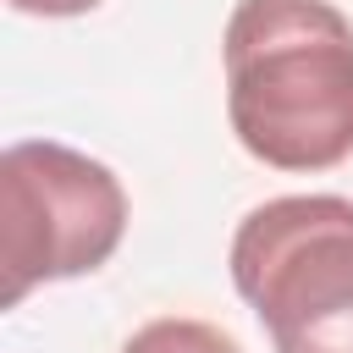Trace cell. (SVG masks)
<instances>
[{
    "instance_id": "cell-2",
    "label": "cell",
    "mask_w": 353,
    "mask_h": 353,
    "mask_svg": "<svg viewBox=\"0 0 353 353\" xmlns=\"http://www.w3.org/2000/svg\"><path fill=\"white\" fill-rule=\"evenodd\" d=\"M232 287L276 353H353V199L287 193L232 232Z\"/></svg>"
},
{
    "instance_id": "cell-3",
    "label": "cell",
    "mask_w": 353,
    "mask_h": 353,
    "mask_svg": "<svg viewBox=\"0 0 353 353\" xmlns=\"http://www.w3.org/2000/svg\"><path fill=\"white\" fill-rule=\"evenodd\" d=\"M127 232L121 176L55 138H22L0 154V265L6 309L44 281L99 270Z\"/></svg>"
},
{
    "instance_id": "cell-5",
    "label": "cell",
    "mask_w": 353,
    "mask_h": 353,
    "mask_svg": "<svg viewBox=\"0 0 353 353\" xmlns=\"http://www.w3.org/2000/svg\"><path fill=\"white\" fill-rule=\"evenodd\" d=\"M17 11H28V17H83V11H94L99 0H11Z\"/></svg>"
},
{
    "instance_id": "cell-1",
    "label": "cell",
    "mask_w": 353,
    "mask_h": 353,
    "mask_svg": "<svg viewBox=\"0 0 353 353\" xmlns=\"http://www.w3.org/2000/svg\"><path fill=\"white\" fill-rule=\"evenodd\" d=\"M226 121L276 171L353 154V22L331 0H237L221 39Z\"/></svg>"
},
{
    "instance_id": "cell-4",
    "label": "cell",
    "mask_w": 353,
    "mask_h": 353,
    "mask_svg": "<svg viewBox=\"0 0 353 353\" xmlns=\"http://www.w3.org/2000/svg\"><path fill=\"white\" fill-rule=\"evenodd\" d=\"M121 353H243L221 325L210 320H193V314H160L149 325H138Z\"/></svg>"
}]
</instances>
